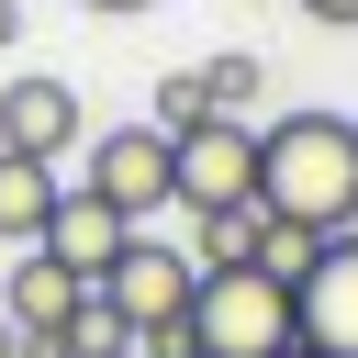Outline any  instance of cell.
<instances>
[{"label": "cell", "mask_w": 358, "mask_h": 358, "mask_svg": "<svg viewBox=\"0 0 358 358\" xmlns=\"http://www.w3.org/2000/svg\"><path fill=\"white\" fill-rule=\"evenodd\" d=\"M179 78H190V112H201V123H246V112H257V90H268V67H257L246 45H224V56L179 67Z\"/></svg>", "instance_id": "9"}, {"label": "cell", "mask_w": 358, "mask_h": 358, "mask_svg": "<svg viewBox=\"0 0 358 358\" xmlns=\"http://www.w3.org/2000/svg\"><path fill=\"white\" fill-rule=\"evenodd\" d=\"M11 34H22V0H0V45H11Z\"/></svg>", "instance_id": "16"}, {"label": "cell", "mask_w": 358, "mask_h": 358, "mask_svg": "<svg viewBox=\"0 0 358 358\" xmlns=\"http://www.w3.org/2000/svg\"><path fill=\"white\" fill-rule=\"evenodd\" d=\"M78 168H90L78 190H90L101 213H123L134 235L179 201V145H168L157 123H112V134H90V145H78Z\"/></svg>", "instance_id": "3"}, {"label": "cell", "mask_w": 358, "mask_h": 358, "mask_svg": "<svg viewBox=\"0 0 358 358\" xmlns=\"http://www.w3.org/2000/svg\"><path fill=\"white\" fill-rule=\"evenodd\" d=\"M78 302H90V291H78V280H67V268H56L45 246H22V268H11V302H0V313H11L22 336H56V324H67Z\"/></svg>", "instance_id": "10"}, {"label": "cell", "mask_w": 358, "mask_h": 358, "mask_svg": "<svg viewBox=\"0 0 358 358\" xmlns=\"http://www.w3.org/2000/svg\"><path fill=\"white\" fill-rule=\"evenodd\" d=\"M56 168H34V157H0V246H45V213H56Z\"/></svg>", "instance_id": "11"}, {"label": "cell", "mask_w": 358, "mask_h": 358, "mask_svg": "<svg viewBox=\"0 0 358 358\" xmlns=\"http://www.w3.org/2000/svg\"><path fill=\"white\" fill-rule=\"evenodd\" d=\"M313 22H336V34H358V0H302Z\"/></svg>", "instance_id": "14"}, {"label": "cell", "mask_w": 358, "mask_h": 358, "mask_svg": "<svg viewBox=\"0 0 358 358\" xmlns=\"http://www.w3.org/2000/svg\"><path fill=\"white\" fill-rule=\"evenodd\" d=\"M22 347H34V336H22V324H11V313H0V358H22Z\"/></svg>", "instance_id": "15"}, {"label": "cell", "mask_w": 358, "mask_h": 358, "mask_svg": "<svg viewBox=\"0 0 358 358\" xmlns=\"http://www.w3.org/2000/svg\"><path fill=\"white\" fill-rule=\"evenodd\" d=\"M280 358H313V347H280Z\"/></svg>", "instance_id": "18"}, {"label": "cell", "mask_w": 358, "mask_h": 358, "mask_svg": "<svg viewBox=\"0 0 358 358\" xmlns=\"http://www.w3.org/2000/svg\"><path fill=\"white\" fill-rule=\"evenodd\" d=\"M123 235H134V224H123V213H101V201H90L78 179H67V190H56V213H45V257H56V268H67L78 291H90L101 268H112V246H123Z\"/></svg>", "instance_id": "8"}, {"label": "cell", "mask_w": 358, "mask_h": 358, "mask_svg": "<svg viewBox=\"0 0 358 358\" xmlns=\"http://www.w3.org/2000/svg\"><path fill=\"white\" fill-rule=\"evenodd\" d=\"M313 257H324V235H302V224H268V235H257V268H268L280 291H302V280H313Z\"/></svg>", "instance_id": "13"}, {"label": "cell", "mask_w": 358, "mask_h": 358, "mask_svg": "<svg viewBox=\"0 0 358 358\" xmlns=\"http://www.w3.org/2000/svg\"><path fill=\"white\" fill-rule=\"evenodd\" d=\"M257 235H268L257 201H235V213H190V268H257Z\"/></svg>", "instance_id": "12"}, {"label": "cell", "mask_w": 358, "mask_h": 358, "mask_svg": "<svg viewBox=\"0 0 358 358\" xmlns=\"http://www.w3.org/2000/svg\"><path fill=\"white\" fill-rule=\"evenodd\" d=\"M190 347H201V358H280V347H302V313H291V291H280L268 268H201V291H190Z\"/></svg>", "instance_id": "2"}, {"label": "cell", "mask_w": 358, "mask_h": 358, "mask_svg": "<svg viewBox=\"0 0 358 358\" xmlns=\"http://www.w3.org/2000/svg\"><path fill=\"white\" fill-rule=\"evenodd\" d=\"M90 11H157V0H90Z\"/></svg>", "instance_id": "17"}, {"label": "cell", "mask_w": 358, "mask_h": 358, "mask_svg": "<svg viewBox=\"0 0 358 358\" xmlns=\"http://www.w3.org/2000/svg\"><path fill=\"white\" fill-rule=\"evenodd\" d=\"M168 145H179V201H190V213L257 201V123H190V134H168Z\"/></svg>", "instance_id": "5"}, {"label": "cell", "mask_w": 358, "mask_h": 358, "mask_svg": "<svg viewBox=\"0 0 358 358\" xmlns=\"http://www.w3.org/2000/svg\"><path fill=\"white\" fill-rule=\"evenodd\" d=\"M78 145H90V112H78L67 78H11V90H0V157L56 168V157H78Z\"/></svg>", "instance_id": "6"}, {"label": "cell", "mask_w": 358, "mask_h": 358, "mask_svg": "<svg viewBox=\"0 0 358 358\" xmlns=\"http://www.w3.org/2000/svg\"><path fill=\"white\" fill-rule=\"evenodd\" d=\"M190 291H201V268H190V246H168V235H123V246H112V268L90 280V302H101L123 336L190 324Z\"/></svg>", "instance_id": "4"}, {"label": "cell", "mask_w": 358, "mask_h": 358, "mask_svg": "<svg viewBox=\"0 0 358 358\" xmlns=\"http://www.w3.org/2000/svg\"><path fill=\"white\" fill-rule=\"evenodd\" d=\"M291 313H302V347L313 358H358V235H324V257L291 291Z\"/></svg>", "instance_id": "7"}, {"label": "cell", "mask_w": 358, "mask_h": 358, "mask_svg": "<svg viewBox=\"0 0 358 358\" xmlns=\"http://www.w3.org/2000/svg\"><path fill=\"white\" fill-rule=\"evenodd\" d=\"M257 213L302 235H358V123L347 112L257 123Z\"/></svg>", "instance_id": "1"}]
</instances>
